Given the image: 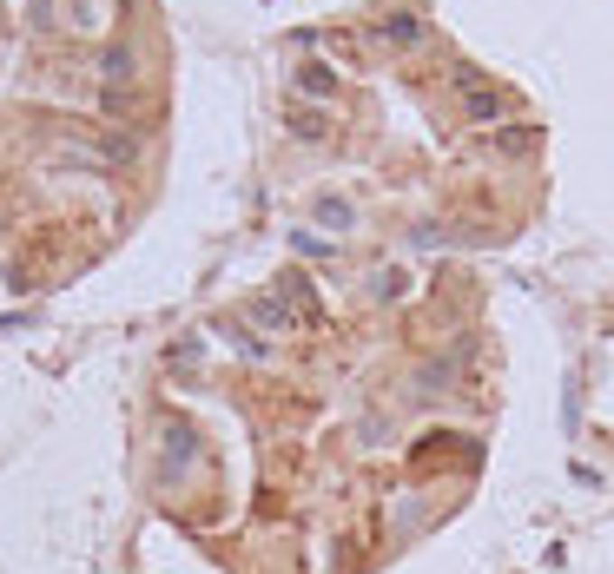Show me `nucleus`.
Here are the masks:
<instances>
[{"mask_svg":"<svg viewBox=\"0 0 614 574\" xmlns=\"http://www.w3.org/2000/svg\"><path fill=\"white\" fill-rule=\"evenodd\" d=\"M317 218H324L330 231H344V225H350V205H344V199H317Z\"/></svg>","mask_w":614,"mask_h":574,"instance_id":"obj_3","label":"nucleus"},{"mask_svg":"<svg viewBox=\"0 0 614 574\" xmlns=\"http://www.w3.org/2000/svg\"><path fill=\"white\" fill-rule=\"evenodd\" d=\"M384 40H390V47H416V40H423V20L416 14H390L384 20Z\"/></svg>","mask_w":614,"mask_h":574,"instance_id":"obj_2","label":"nucleus"},{"mask_svg":"<svg viewBox=\"0 0 614 574\" xmlns=\"http://www.w3.org/2000/svg\"><path fill=\"white\" fill-rule=\"evenodd\" d=\"M298 79H304V93H317V99H330V93H337V79H330L324 67H304Z\"/></svg>","mask_w":614,"mask_h":574,"instance_id":"obj_4","label":"nucleus"},{"mask_svg":"<svg viewBox=\"0 0 614 574\" xmlns=\"http://www.w3.org/2000/svg\"><path fill=\"white\" fill-rule=\"evenodd\" d=\"M126 73H133V53L113 47V53H106V79H126Z\"/></svg>","mask_w":614,"mask_h":574,"instance_id":"obj_5","label":"nucleus"},{"mask_svg":"<svg viewBox=\"0 0 614 574\" xmlns=\"http://www.w3.org/2000/svg\"><path fill=\"white\" fill-rule=\"evenodd\" d=\"M456 106H462V119H476V125L509 119V99H502L496 87H482L476 73H462V79H456Z\"/></svg>","mask_w":614,"mask_h":574,"instance_id":"obj_1","label":"nucleus"}]
</instances>
